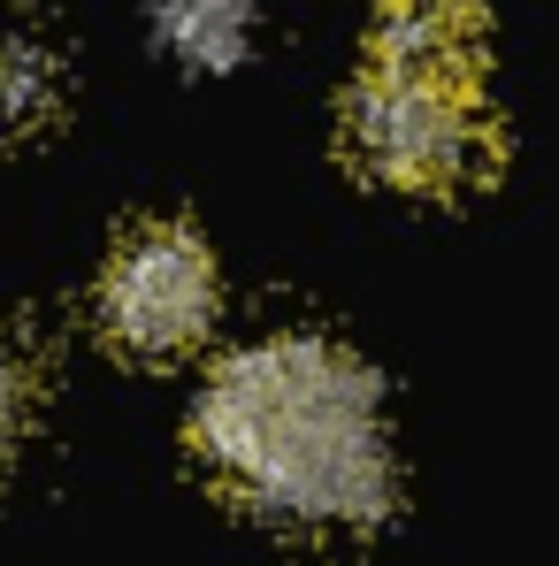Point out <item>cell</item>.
<instances>
[{"mask_svg": "<svg viewBox=\"0 0 559 566\" xmlns=\"http://www.w3.org/2000/svg\"><path fill=\"white\" fill-rule=\"evenodd\" d=\"M191 444L238 505L283 528L353 536L398 497L375 376L330 337H261L230 353L191 406Z\"/></svg>", "mask_w": 559, "mask_h": 566, "instance_id": "6da1fadb", "label": "cell"}, {"mask_svg": "<svg viewBox=\"0 0 559 566\" xmlns=\"http://www.w3.org/2000/svg\"><path fill=\"white\" fill-rule=\"evenodd\" d=\"M345 146L375 185L398 191H467L490 177V115L483 85H437V77H391L361 70L345 99Z\"/></svg>", "mask_w": 559, "mask_h": 566, "instance_id": "7a4b0ae2", "label": "cell"}, {"mask_svg": "<svg viewBox=\"0 0 559 566\" xmlns=\"http://www.w3.org/2000/svg\"><path fill=\"white\" fill-rule=\"evenodd\" d=\"M215 322V261L185 222H146L107 253L100 276V329L138 353V360H169L207 337Z\"/></svg>", "mask_w": 559, "mask_h": 566, "instance_id": "3957f363", "label": "cell"}, {"mask_svg": "<svg viewBox=\"0 0 559 566\" xmlns=\"http://www.w3.org/2000/svg\"><path fill=\"white\" fill-rule=\"evenodd\" d=\"M369 70L483 85V15H475V0H391L369 31Z\"/></svg>", "mask_w": 559, "mask_h": 566, "instance_id": "277c9868", "label": "cell"}, {"mask_svg": "<svg viewBox=\"0 0 559 566\" xmlns=\"http://www.w3.org/2000/svg\"><path fill=\"white\" fill-rule=\"evenodd\" d=\"M62 107V54L31 31L0 39V138H31L46 130Z\"/></svg>", "mask_w": 559, "mask_h": 566, "instance_id": "5b68a950", "label": "cell"}, {"mask_svg": "<svg viewBox=\"0 0 559 566\" xmlns=\"http://www.w3.org/2000/svg\"><path fill=\"white\" fill-rule=\"evenodd\" d=\"M253 39V0H162V46L191 70H230Z\"/></svg>", "mask_w": 559, "mask_h": 566, "instance_id": "8992f818", "label": "cell"}, {"mask_svg": "<svg viewBox=\"0 0 559 566\" xmlns=\"http://www.w3.org/2000/svg\"><path fill=\"white\" fill-rule=\"evenodd\" d=\"M15 437H23V368H15V353L0 345V460L15 452Z\"/></svg>", "mask_w": 559, "mask_h": 566, "instance_id": "52a82bcc", "label": "cell"}]
</instances>
